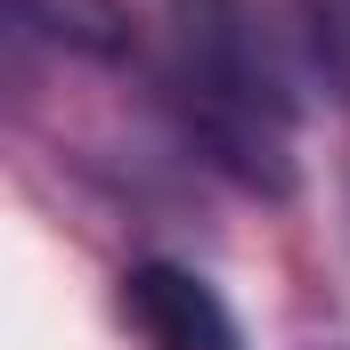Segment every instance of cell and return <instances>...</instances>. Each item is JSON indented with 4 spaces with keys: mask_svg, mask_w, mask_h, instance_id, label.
Masks as SVG:
<instances>
[{
    "mask_svg": "<svg viewBox=\"0 0 350 350\" xmlns=\"http://www.w3.org/2000/svg\"><path fill=\"white\" fill-rule=\"evenodd\" d=\"M172 98L204 163L253 196H293V90L245 0H172Z\"/></svg>",
    "mask_w": 350,
    "mask_h": 350,
    "instance_id": "cell-1",
    "label": "cell"
},
{
    "mask_svg": "<svg viewBox=\"0 0 350 350\" xmlns=\"http://www.w3.org/2000/svg\"><path fill=\"white\" fill-rule=\"evenodd\" d=\"M16 33L41 41V49H66V57H131V8L122 0H8Z\"/></svg>",
    "mask_w": 350,
    "mask_h": 350,
    "instance_id": "cell-3",
    "label": "cell"
},
{
    "mask_svg": "<svg viewBox=\"0 0 350 350\" xmlns=\"http://www.w3.org/2000/svg\"><path fill=\"white\" fill-rule=\"evenodd\" d=\"M122 318L139 326L147 350H245L228 301L179 261H139L122 269Z\"/></svg>",
    "mask_w": 350,
    "mask_h": 350,
    "instance_id": "cell-2",
    "label": "cell"
}]
</instances>
